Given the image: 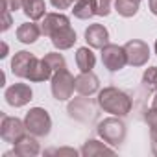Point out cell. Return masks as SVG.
<instances>
[{
    "label": "cell",
    "instance_id": "obj_35",
    "mask_svg": "<svg viewBox=\"0 0 157 157\" xmlns=\"http://www.w3.org/2000/svg\"><path fill=\"white\" fill-rule=\"evenodd\" d=\"M155 54H157V41H155Z\"/></svg>",
    "mask_w": 157,
    "mask_h": 157
},
{
    "label": "cell",
    "instance_id": "obj_8",
    "mask_svg": "<svg viewBox=\"0 0 157 157\" xmlns=\"http://www.w3.org/2000/svg\"><path fill=\"white\" fill-rule=\"evenodd\" d=\"M33 96V91L28 83H13L11 87L6 89L4 98L11 107H24Z\"/></svg>",
    "mask_w": 157,
    "mask_h": 157
},
{
    "label": "cell",
    "instance_id": "obj_16",
    "mask_svg": "<svg viewBox=\"0 0 157 157\" xmlns=\"http://www.w3.org/2000/svg\"><path fill=\"white\" fill-rule=\"evenodd\" d=\"M80 153H82L83 157H96V155H115V150H113V148H109L107 144L100 142V140H94V139H91V140L83 142V146H82Z\"/></svg>",
    "mask_w": 157,
    "mask_h": 157
},
{
    "label": "cell",
    "instance_id": "obj_21",
    "mask_svg": "<svg viewBox=\"0 0 157 157\" xmlns=\"http://www.w3.org/2000/svg\"><path fill=\"white\" fill-rule=\"evenodd\" d=\"M68 113L70 117H76V118H80V113H89L94 117V109H93V104L89 100H80V102H72L68 105Z\"/></svg>",
    "mask_w": 157,
    "mask_h": 157
},
{
    "label": "cell",
    "instance_id": "obj_9",
    "mask_svg": "<svg viewBox=\"0 0 157 157\" xmlns=\"http://www.w3.org/2000/svg\"><path fill=\"white\" fill-rule=\"evenodd\" d=\"M37 57L32 54V52H26V50H21L13 56L11 59V72L17 76V78H24V80H28V76L35 65Z\"/></svg>",
    "mask_w": 157,
    "mask_h": 157
},
{
    "label": "cell",
    "instance_id": "obj_30",
    "mask_svg": "<svg viewBox=\"0 0 157 157\" xmlns=\"http://www.w3.org/2000/svg\"><path fill=\"white\" fill-rule=\"evenodd\" d=\"M150 140H151V151L157 155V131H150Z\"/></svg>",
    "mask_w": 157,
    "mask_h": 157
},
{
    "label": "cell",
    "instance_id": "obj_37",
    "mask_svg": "<svg viewBox=\"0 0 157 157\" xmlns=\"http://www.w3.org/2000/svg\"><path fill=\"white\" fill-rule=\"evenodd\" d=\"M74 2H78V0H74Z\"/></svg>",
    "mask_w": 157,
    "mask_h": 157
},
{
    "label": "cell",
    "instance_id": "obj_15",
    "mask_svg": "<svg viewBox=\"0 0 157 157\" xmlns=\"http://www.w3.org/2000/svg\"><path fill=\"white\" fill-rule=\"evenodd\" d=\"M41 26H37L35 24V21L33 22H24V24H21L19 28H17V39L21 41V43H24V44H32V43H35L39 37H41Z\"/></svg>",
    "mask_w": 157,
    "mask_h": 157
},
{
    "label": "cell",
    "instance_id": "obj_10",
    "mask_svg": "<svg viewBox=\"0 0 157 157\" xmlns=\"http://www.w3.org/2000/svg\"><path fill=\"white\" fill-rule=\"evenodd\" d=\"M76 91L82 96H91L94 93L100 91V80L98 76L89 70V72H82L80 76H76Z\"/></svg>",
    "mask_w": 157,
    "mask_h": 157
},
{
    "label": "cell",
    "instance_id": "obj_34",
    "mask_svg": "<svg viewBox=\"0 0 157 157\" xmlns=\"http://www.w3.org/2000/svg\"><path fill=\"white\" fill-rule=\"evenodd\" d=\"M28 2H35V0H24V4H28Z\"/></svg>",
    "mask_w": 157,
    "mask_h": 157
},
{
    "label": "cell",
    "instance_id": "obj_17",
    "mask_svg": "<svg viewBox=\"0 0 157 157\" xmlns=\"http://www.w3.org/2000/svg\"><path fill=\"white\" fill-rule=\"evenodd\" d=\"M52 76H54V70H52V67L48 65V61L43 57V59H37V61H35V65H33V68H32V72H30V76H28V80L39 83V82L52 80Z\"/></svg>",
    "mask_w": 157,
    "mask_h": 157
},
{
    "label": "cell",
    "instance_id": "obj_27",
    "mask_svg": "<svg viewBox=\"0 0 157 157\" xmlns=\"http://www.w3.org/2000/svg\"><path fill=\"white\" fill-rule=\"evenodd\" d=\"M2 6H6L10 11H19L24 6V0H2Z\"/></svg>",
    "mask_w": 157,
    "mask_h": 157
},
{
    "label": "cell",
    "instance_id": "obj_25",
    "mask_svg": "<svg viewBox=\"0 0 157 157\" xmlns=\"http://www.w3.org/2000/svg\"><path fill=\"white\" fill-rule=\"evenodd\" d=\"M144 120H146L150 131H157V107H150L144 115Z\"/></svg>",
    "mask_w": 157,
    "mask_h": 157
},
{
    "label": "cell",
    "instance_id": "obj_31",
    "mask_svg": "<svg viewBox=\"0 0 157 157\" xmlns=\"http://www.w3.org/2000/svg\"><path fill=\"white\" fill-rule=\"evenodd\" d=\"M148 6H150V11L157 17V0H148Z\"/></svg>",
    "mask_w": 157,
    "mask_h": 157
},
{
    "label": "cell",
    "instance_id": "obj_23",
    "mask_svg": "<svg viewBox=\"0 0 157 157\" xmlns=\"http://www.w3.org/2000/svg\"><path fill=\"white\" fill-rule=\"evenodd\" d=\"M44 59L48 61V65L52 67L54 72H57V70H61V68H67V61H65L63 54H59V52H50V54L44 56Z\"/></svg>",
    "mask_w": 157,
    "mask_h": 157
},
{
    "label": "cell",
    "instance_id": "obj_6",
    "mask_svg": "<svg viewBox=\"0 0 157 157\" xmlns=\"http://www.w3.org/2000/svg\"><path fill=\"white\" fill-rule=\"evenodd\" d=\"M26 135V126L24 120H19L17 117H2V124H0V137L4 142L15 144L17 140H21Z\"/></svg>",
    "mask_w": 157,
    "mask_h": 157
},
{
    "label": "cell",
    "instance_id": "obj_7",
    "mask_svg": "<svg viewBox=\"0 0 157 157\" xmlns=\"http://www.w3.org/2000/svg\"><path fill=\"white\" fill-rule=\"evenodd\" d=\"M124 50H126L128 65H131V67H144L150 59V46L140 39L128 41L124 44Z\"/></svg>",
    "mask_w": 157,
    "mask_h": 157
},
{
    "label": "cell",
    "instance_id": "obj_33",
    "mask_svg": "<svg viewBox=\"0 0 157 157\" xmlns=\"http://www.w3.org/2000/svg\"><path fill=\"white\" fill-rule=\"evenodd\" d=\"M151 107H157V91H155V94L151 98Z\"/></svg>",
    "mask_w": 157,
    "mask_h": 157
},
{
    "label": "cell",
    "instance_id": "obj_26",
    "mask_svg": "<svg viewBox=\"0 0 157 157\" xmlns=\"http://www.w3.org/2000/svg\"><path fill=\"white\" fill-rule=\"evenodd\" d=\"M46 155H70V157H76L78 155V151L76 150H72V148H59V150H48V151H44Z\"/></svg>",
    "mask_w": 157,
    "mask_h": 157
},
{
    "label": "cell",
    "instance_id": "obj_24",
    "mask_svg": "<svg viewBox=\"0 0 157 157\" xmlns=\"http://www.w3.org/2000/svg\"><path fill=\"white\" fill-rule=\"evenodd\" d=\"M96 2V15L107 17L111 13V6H115V0H94Z\"/></svg>",
    "mask_w": 157,
    "mask_h": 157
},
{
    "label": "cell",
    "instance_id": "obj_5",
    "mask_svg": "<svg viewBox=\"0 0 157 157\" xmlns=\"http://www.w3.org/2000/svg\"><path fill=\"white\" fill-rule=\"evenodd\" d=\"M102 63L109 72H118L128 65V57H126V50L124 46L118 44H105L102 48Z\"/></svg>",
    "mask_w": 157,
    "mask_h": 157
},
{
    "label": "cell",
    "instance_id": "obj_18",
    "mask_svg": "<svg viewBox=\"0 0 157 157\" xmlns=\"http://www.w3.org/2000/svg\"><path fill=\"white\" fill-rule=\"evenodd\" d=\"M76 65L82 72H89L94 68L96 65V56L93 54V50L89 46H82L76 50Z\"/></svg>",
    "mask_w": 157,
    "mask_h": 157
},
{
    "label": "cell",
    "instance_id": "obj_1",
    "mask_svg": "<svg viewBox=\"0 0 157 157\" xmlns=\"http://www.w3.org/2000/svg\"><path fill=\"white\" fill-rule=\"evenodd\" d=\"M96 102L105 113L115 115V117H126V115H129V111L133 107L131 98L117 87H104L98 93Z\"/></svg>",
    "mask_w": 157,
    "mask_h": 157
},
{
    "label": "cell",
    "instance_id": "obj_36",
    "mask_svg": "<svg viewBox=\"0 0 157 157\" xmlns=\"http://www.w3.org/2000/svg\"><path fill=\"white\" fill-rule=\"evenodd\" d=\"M137 2H140V0H137Z\"/></svg>",
    "mask_w": 157,
    "mask_h": 157
},
{
    "label": "cell",
    "instance_id": "obj_22",
    "mask_svg": "<svg viewBox=\"0 0 157 157\" xmlns=\"http://www.w3.org/2000/svg\"><path fill=\"white\" fill-rule=\"evenodd\" d=\"M142 85L150 91H157V67H150L142 74Z\"/></svg>",
    "mask_w": 157,
    "mask_h": 157
},
{
    "label": "cell",
    "instance_id": "obj_4",
    "mask_svg": "<svg viewBox=\"0 0 157 157\" xmlns=\"http://www.w3.org/2000/svg\"><path fill=\"white\" fill-rule=\"evenodd\" d=\"M74 89H76V78L67 68H61V70L54 72V76H52V94L57 102H67L72 96Z\"/></svg>",
    "mask_w": 157,
    "mask_h": 157
},
{
    "label": "cell",
    "instance_id": "obj_14",
    "mask_svg": "<svg viewBox=\"0 0 157 157\" xmlns=\"http://www.w3.org/2000/svg\"><path fill=\"white\" fill-rule=\"evenodd\" d=\"M41 146L33 135H24L21 140L15 142V153L17 157H35L39 155Z\"/></svg>",
    "mask_w": 157,
    "mask_h": 157
},
{
    "label": "cell",
    "instance_id": "obj_12",
    "mask_svg": "<svg viewBox=\"0 0 157 157\" xmlns=\"http://www.w3.org/2000/svg\"><path fill=\"white\" fill-rule=\"evenodd\" d=\"M85 41L91 48L102 50L105 44H109V32L104 24H91L85 30Z\"/></svg>",
    "mask_w": 157,
    "mask_h": 157
},
{
    "label": "cell",
    "instance_id": "obj_19",
    "mask_svg": "<svg viewBox=\"0 0 157 157\" xmlns=\"http://www.w3.org/2000/svg\"><path fill=\"white\" fill-rule=\"evenodd\" d=\"M72 13H74L76 19L89 21L91 17L96 15V2L94 0H78V2H74Z\"/></svg>",
    "mask_w": 157,
    "mask_h": 157
},
{
    "label": "cell",
    "instance_id": "obj_28",
    "mask_svg": "<svg viewBox=\"0 0 157 157\" xmlns=\"http://www.w3.org/2000/svg\"><path fill=\"white\" fill-rule=\"evenodd\" d=\"M2 13H4V24H2V32H8L10 28H11V24H13V21H11V11L6 8V6H2Z\"/></svg>",
    "mask_w": 157,
    "mask_h": 157
},
{
    "label": "cell",
    "instance_id": "obj_29",
    "mask_svg": "<svg viewBox=\"0 0 157 157\" xmlns=\"http://www.w3.org/2000/svg\"><path fill=\"white\" fill-rule=\"evenodd\" d=\"M50 4H52L56 10H68V8L74 4V0H50Z\"/></svg>",
    "mask_w": 157,
    "mask_h": 157
},
{
    "label": "cell",
    "instance_id": "obj_2",
    "mask_svg": "<svg viewBox=\"0 0 157 157\" xmlns=\"http://www.w3.org/2000/svg\"><path fill=\"white\" fill-rule=\"evenodd\" d=\"M100 139L111 146H120L126 139V124L122 122V117H107L104 118L102 122H98V128H96Z\"/></svg>",
    "mask_w": 157,
    "mask_h": 157
},
{
    "label": "cell",
    "instance_id": "obj_13",
    "mask_svg": "<svg viewBox=\"0 0 157 157\" xmlns=\"http://www.w3.org/2000/svg\"><path fill=\"white\" fill-rule=\"evenodd\" d=\"M52 44H54V48H57V50H68V48H72L74 44H76V32L72 30V26H65V28H61L59 32H56L52 37Z\"/></svg>",
    "mask_w": 157,
    "mask_h": 157
},
{
    "label": "cell",
    "instance_id": "obj_3",
    "mask_svg": "<svg viewBox=\"0 0 157 157\" xmlns=\"http://www.w3.org/2000/svg\"><path fill=\"white\" fill-rule=\"evenodd\" d=\"M26 131L33 137H46L52 129V118L46 109L43 107H32L24 117Z\"/></svg>",
    "mask_w": 157,
    "mask_h": 157
},
{
    "label": "cell",
    "instance_id": "obj_11",
    "mask_svg": "<svg viewBox=\"0 0 157 157\" xmlns=\"http://www.w3.org/2000/svg\"><path fill=\"white\" fill-rule=\"evenodd\" d=\"M65 26H70V19L67 15H63V13H46L43 17V22H41V32L46 37H52L56 32H59Z\"/></svg>",
    "mask_w": 157,
    "mask_h": 157
},
{
    "label": "cell",
    "instance_id": "obj_32",
    "mask_svg": "<svg viewBox=\"0 0 157 157\" xmlns=\"http://www.w3.org/2000/svg\"><path fill=\"white\" fill-rule=\"evenodd\" d=\"M6 56H8V44L2 43V54H0V57H6Z\"/></svg>",
    "mask_w": 157,
    "mask_h": 157
},
{
    "label": "cell",
    "instance_id": "obj_20",
    "mask_svg": "<svg viewBox=\"0 0 157 157\" xmlns=\"http://www.w3.org/2000/svg\"><path fill=\"white\" fill-rule=\"evenodd\" d=\"M139 4L140 2H137V0H115V11L120 17L129 19L139 13Z\"/></svg>",
    "mask_w": 157,
    "mask_h": 157
}]
</instances>
